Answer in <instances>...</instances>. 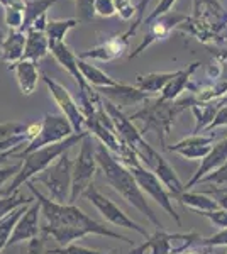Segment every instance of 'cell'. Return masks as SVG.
<instances>
[{
    "instance_id": "cell-21",
    "label": "cell",
    "mask_w": 227,
    "mask_h": 254,
    "mask_svg": "<svg viewBox=\"0 0 227 254\" xmlns=\"http://www.w3.org/2000/svg\"><path fill=\"white\" fill-rule=\"evenodd\" d=\"M199 68H200V63L199 61H195V63L188 64L187 68L176 69L175 76L168 81V85L163 88V92L159 93L158 98H161V100H164V102H173V100H176V98H180L181 93L188 88V83H190V80H192V75Z\"/></svg>"
},
{
    "instance_id": "cell-26",
    "label": "cell",
    "mask_w": 227,
    "mask_h": 254,
    "mask_svg": "<svg viewBox=\"0 0 227 254\" xmlns=\"http://www.w3.org/2000/svg\"><path fill=\"white\" fill-rule=\"evenodd\" d=\"M176 71H158V73H148V75H138L136 76V87L143 92L150 93L154 97L156 93H161L163 88L168 85Z\"/></svg>"
},
{
    "instance_id": "cell-25",
    "label": "cell",
    "mask_w": 227,
    "mask_h": 254,
    "mask_svg": "<svg viewBox=\"0 0 227 254\" xmlns=\"http://www.w3.org/2000/svg\"><path fill=\"white\" fill-rule=\"evenodd\" d=\"M78 68H80V71H81V75H83L86 83H88L90 87H95V90L105 88V87H114V85L119 83V81L114 80L110 75H107L104 69L95 66V64H92L86 60L78 58Z\"/></svg>"
},
{
    "instance_id": "cell-23",
    "label": "cell",
    "mask_w": 227,
    "mask_h": 254,
    "mask_svg": "<svg viewBox=\"0 0 227 254\" xmlns=\"http://www.w3.org/2000/svg\"><path fill=\"white\" fill-rule=\"evenodd\" d=\"M24 46H26V32L24 31H9L7 39L0 48V60L3 63L14 66L24 58Z\"/></svg>"
},
{
    "instance_id": "cell-35",
    "label": "cell",
    "mask_w": 227,
    "mask_h": 254,
    "mask_svg": "<svg viewBox=\"0 0 227 254\" xmlns=\"http://www.w3.org/2000/svg\"><path fill=\"white\" fill-rule=\"evenodd\" d=\"M151 0H139L138 5H136V9H138V12H136V17L133 20V26L127 29V32H124V36H126L127 39L131 38V36L136 34V31L139 29V26L144 22V19H146V10H148V5H150Z\"/></svg>"
},
{
    "instance_id": "cell-28",
    "label": "cell",
    "mask_w": 227,
    "mask_h": 254,
    "mask_svg": "<svg viewBox=\"0 0 227 254\" xmlns=\"http://www.w3.org/2000/svg\"><path fill=\"white\" fill-rule=\"evenodd\" d=\"M222 102H210V104H195L192 107V112L195 116V127H193V134H202L214 121L217 110L221 109Z\"/></svg>"
},
{
    "instance_id": "cell-44",
    "label": "cell",
    "mask_w": 227,
    "mask_h": 254,
    "mask_svg": "<svg viewBox=\"0 0 227 254\" xmlns=\"http://www.w3.org/2000/svg\"><path fill=\"white\" fill-rule=\"evenodd\" d=\"M200 215L209 219L217 227L227 229V210H224V208H219V210H212V212H200Z\"/></svg>"
},
{
    "instance_id": "cell-37",
    "label": "cell",
    "mask_w": 227,
    "mask_h": 254,
    "mask_svg": "<svg viewBox=\"0 0 227 254\" xmlns=\"http://www.w3.org/2000/svg\"><path fill=\"white\" fill-rule=\"evenodd\" d=\"M78 22H90L95 17V0H76Z\"/></svg>"
},
{
    "instance_id": "cell-27",
    "label": "cell",
    "mask_w": 227,
    "mask_h": 254,
    "mask_svg": "<svg viewBox=\"0 0 227 254\" xmlns=\"http://www.w3.org/2000/svg\"><path fill=\"white\" fill-rule=\"evenodd\" d=\"M176 200L181 203L183 207H188L195 212H212V210H219L221 205L217 203V200L214 196H210L207 193H193V191H183L181 195L176 196Z\"/></svg>"
},
{
    "instance_id": "cell-17",
    "label": "cell",
    "mask_w": 227,
    "mask_h": 254,
    "mask_svg": "<svg viewBox=\"0 0 227 254\" xmlns=\"http://www.w3.org/2000/svg\"><path fill=\"white\" fill-rule=\"evenodd\" d=\"M127 44H129V39L124 34L114 36V38H109L107 41H104V43L80 53L78 58L86 60V61L90 60V61H100V63H109V61L121 58L124 53H126Z\"/></svg>"
},
{
    "instance_id": "cell-46",
    "label": "cell",
    "mask_w": 227,
    "mask_h": 254,
    "mask_svg": "<svg viewBox=\"0 0 227 254\" xmlns=\"http://www.w3.org/2000/svg\"><path fill=\"white\" fill-rule=\"evenodd\" d=\"M217 127H227V105H221V109L217 110L214 121L210 122V126L204 130V132L210 134V130L217 129Z\"/></svg>"
},
{
    "instance_id": "cell-18",
    "label": "cell",
    "mask_w": 227,
    "mask_h": 254,
    "mask_svg": "<svg viewBox=\"0 0 227 254\" xmlns=\"http://www.w3.org/2000/svg\"><path fill=\"white\" fill-rule=\"evenodd\" d=\"M97 92L102 97H105L107 100H110L112 104L117 105L119 109L127 107V105H134V104H144L146 100L152 98L150 93L143 92L138 87L133 85H126L122 81H119L114 87H105V88H97Z\"/></svg>"
},
{
    "instance_id": "cell-19",
    "label": "cell",
    "mask_w": 227,
    "mask_h": 254,
    "mask_svg": "<svg viewBox=\"0 0 227 254\" xmlns=\"http://www.w3.org/2000/svg\"><path fill=\"white\" fill-rule=\"evenodd\" d=\"M226 163H227V137H224L222 141H219L217 144L209 151L207 156L202 159V163H200L199 170H197V173L193 175L187 183H185V190L195 187L205 175L212 173L214 170L221 168L222 165H226Z\"/></svg>"
},
{
    "instance_id": "cell-39",
    "label": "cell",
    "mask_w": 227,
    "mask_h": 254,
    "mask_svg": "<svg viewBox=\"0 0 227 254\" xmlns=\"http://www.w3.org/2000/svg\"><path fill=\"white\" fill-rule=\"evenodd\" d=\"M175 3H176V0H159V3L156 5V9L152 10L146 19H144L143 24H148V26H150L152 20H156L158 17H161V15L168 14V12H171L173 10V5H175Z\"/></svg>"
},
{
    "instance_id": "cell-33",
    "label": "cell",
    "mask_w": 227,
    "mask_h": 254,
    "mask_svg": "<svg viewBox=\"0 0 227 254\" xmlns=\"http://www.w3.org/2000/svg\"><path fill=\"white\" fill-rule=\"evenodd\" d=\"M32 202H34V200H27L22 191H19V190L9 196H0V220L5 219V217L9 215L10 212H14L15 208H19L22 205H29V203H32Z\"/></svg>"
},
{
    "instance_id": "cell-1",
    "label": "cell",
    "mask_w": 227,
    "mask_h": 254,
    "mask_svg": "<svg viewBox=\"0 0 227 254\" xmlns=\"http://www.w3.org/2000/svg\"><path fill=\"white\" fill-rule=\"evenodd\" d=\"M95 158H97L98 166L102 168L105 182L109 183L129 205H133L134 208H138L143 215H146V219L150 220L158 231H164L163 224H161V220L156 217L154 210L150 207V203H148V200H146V195H144V191L141 190V187L138 185L133 173L98 141L95 142Z\"/></svg>"
},
{
    "instance_id": "cell-14",
    "label": "cell",
    "mask_w": 227,
    "mask_h": 254,
    "mask_svg": "<svg viewBox=\"0 0 227 254\" xmlns=\"http://www.w3.org/2000/svg\"><path fill=\"white\" fill-rule=\"evenodd\" d=\"M143 165L154 173L161 180V183L164 185V188L168 190V193L173 195L176 198L178 195H181L185 190V183H181V180L178 178L176 171L170 166V163L166 161L156 149H152V153L143 161Z\"/></svg>"
},
{
    "instance_id": "cell-31",
    "label": "cell",
    "mask_w": 227,
    "mask_h": 254,
    "mask_svg": "<svg viewBox=\"0 0 227 254\" xmlns=\"http://www.w3.org/2000/svg\"><path fill=\"white\" fill-rule=\"evenodd\" d=\"M27 210V205H22L19 208H15L14 212H10L5 219L0 220V253L3 251L5 248H9V239L12 236V231H14L15 224L20 219V215Z\"/></svg>"
},
{
    "instance_id": "cell-2",
    "label": "cell",
    "mask_w": 227,
    "mask_h": 254,
    "mask_svg": "<svg viewBox=\"0 0 227 254\" xmlns=\"http://www.w3.org/2000/svg\"><path fill=\"white\" fill-rule=\"evenodd\" d=\"M26 185L29 188V191L32 193V196H34V200H38L41 203V212H43L44 219H46V225L70 227V229H75V231H81L86 236L97 234V236H104V237H112V239H117V241H124V243H127V244H133V241H131L129 237L119 234V232H115V231H110L104 224L97 222L92 217H88L76 205L53 202L49 196L41 193L31 180H29Z\"/></svg>"
},
{
    "instance_id": "cell-7",
    "label": "cell",
    "mask_w": 227,
    "mask_h": 254,
    "mask_svg": "<svg viewBox=\"0 0 227 254\" xmlns=\"http://www.w3.org/2000/svg\"><path fill=\"white\" fill-rule=\"evenodd\" d=\"M95 137L92 134L80 141V153L76 159H73V175H72V193H70V202L75 205V202L80 196H83L86 188L93 183L95 173H97V158H95Z\"/></svg>"
},
{
    "instance_id": "cell-34",
    "label": "cell",
    "mask_w": 227,
    "mask_h": 254,
    "mask_svg": "<svg viewBox=\"0 0 227 254\" xmlns=\"http://www.w3.org/2000/svg\"><path fill=\"white\" fill-rule=\"evenodd\" d=\"M210 183H214L219 188L227 187V163L221 168H217V170H214L212 173L205 175L197 185H210Z\"/></svg>"
},
{
    "instance_id": "cell-9",
    "label": "cell",
    "mask_w": 227,
    "mask_h": 254,
    "mask_svg": "<svg viewBox=\"0 0 227 254\" xmlns=\"http://www.w3.org/2000/svg\"><path fill=\"white\" fill-rule=\"evenodd\" d=\"M204 239L199 232L192 231L187 234H170L166 231H156L146 239V243L134 248L129 254H181L187 249L200 244Z\"/></svg>"
},
{
    "instance_id": "cell-10",
    "label": "cell",
    "mask_w": 227,
    "mask_h": 254,
    "mask_svg": "<svg viewBox=\"0 0 227 254\" xmlns=\"http://www.w3.org/2000/svg\"><path fill=\"white\" fill-rule=\"evenodd\" d=\"M73 134H75V130H73L72 124H70L68 119L63 114H46L43 121H41L39 134L20 153H15L12 159H22L24 156L34 153V151L41 149V147L61 142L67 137L73 136Z\"/></svg>"
},
{
    "instance_id": "cell-16",
    "label": "cell",
    "mask_w": 227,
    "mask_h": 254,
    "mask_svg": "<svg viewBox=\"0 0 227 254\" xmlns=\"http://www.w3.org/2000/svg\"><path fill=\"white\" fill-rule=\"evenodd\" d=\"M216 137L212 134H192L190 137L181 139L180 142L173 146H166V151L180 154L181 158L195 161V159H204L212 149V144Z\"/></svg>"
},
{
    "instance_id": "cell-4",
    "label": "cell",
    "mask_w": 227,
    "mask_h": 254,
    "mask_svg": "<svg viewBox=\"0 0 227 254\" xmlns=\"http://www.w3.org/2000/svg\"><path fill=\"white\" fill-rule=\"evenodd\" d=\"M197 104V100L192 95L180 97L173 102H164L161 98H150L143 104V107L134 112L129 119L133 122L141 124V134L146 136V132L154 130L158 134L159 144L163 149H166V137L171 132V127L175 124L176 117L187 109H192Z\"/></svg>"
},
{
    "instance_id": "cell-22",
    "label": "cell",
    "mask_w": 227,
    "mask_h": 254,
    "mask_svg": "<svg viewBox=\"0 0 227 254\" xmlns=\"http://www.w3.org/2000/svg\"><path fill=\"white\" fill-rule=\"evenodd\" d=\"M10 69L15 71V78H17L19 88L22 95H32L38 88L39 83V69L38 63L29 60H20L19 63H15L14 66H10Z\"/></svg>"
},
{
    "instance_id": "cell-40",
    "label": "cell",
    "mask_w": 227,
    "mask_h": 254,
    "mask_svg": "<svg viewBox=\"0 0 227 254\" xmlns=\"http://www.w3.org/2000/svg\"><path fill=\"white\" fill-rule=\"evenodd\" d=\"M27 129L26 124L22 122H3L0 124V139H5L10 136H17V134H24Z\"/></svg>"
},
{
    "instance_id": "cell-6",
    "label": "cell",
    "mask_w": 227,
    "mask_h": 254,
    "mask_svg": "<svg viewBox=\"0 0 227 254\" xmlns=\"http://www.w3.org/2000/svg\"><path fill=\"white\" fill-rule=\"evenodd\" d=\"M117 159L131 171V173H133L136 182H138V185L141 187V190L144 191V193H148L152 200H154V202H158L159 207L164 208L166 214L175 219L176 224H181L180 215L176 214L175 207H173L171 195L168 193V190L164 188V185L161 183V180L158 178V176L152 173L150 168H146L143 165L141 159L138 158V154H136L129 146L124 144L121 156H117Z\"/></svg>"
},
{
    "instance_id": "cell-47",
    "label": "cell",
    "mask_w": 227,
    "mask_h": 254,
    "mask_svg": "<svg viewBox=\"0 0 227 254\" xmlns=\"http://www.w3.org/2000/svg\"><path fill=\"white\" fill-rule=\"evenodd\" d=\"M19 149H12V151H7V153H0V165H5L7 161H10L12 156L17 153Z\"/></svg>"
},
{
    "instance_id": "cell-15",
    "label": "cell",
    "mask_w": 227,
    "mask_h": 254,
    "mask_svg": "<svg viewBox=\"0 0 227 254\" xmlns=\"http://www.w3.org/2000/svg\"><path fill=\"white\" fill-rule=\"evenodd\" d=\"M39 214H41V203L38 200H34L32 203L27 205V210L20 215V219L15 224L12 236L9 239V248L10 246L20 244V243H29V241L36 239L41 234L39 227Z\"/></svg>"
},
{
    "instance_id": "cell-30",
    "label": "cell",
    "mask_w": 227,
    "mask_h": 254,
    "mask_svg": "<svg viewBox=\"0 0 227 254\" xmlns=\"http://www.w3.org/2000/svg\"><path fill=\"white\" fill-rule=\"evenodd\" d=\"M78 26L76 19H49L46 26V38L49 41V46L58 43H65V38L72 29Z\"/></svg>"
},
{
    "instance_id": "cell-20",
    "label": "cell",
    "mask_w": 227,
    "mask_h": 254,
    "mask_svg": "<svg viewBox=\"0 0 227 254\" xmlns=\"http://www.w3.org/2000/svg\"><path fill=\"white\" fill-rule=\"evenodd\" d=\"M49 53H51L58 63H60L61 66H63L70 75H72V78H75V81L78 83V88L80 90L90 88V85L85 81L80 68H78V56L67 46V43L51 44V46H49Z\"/></svg>"
},
{
    "instance_id": "cell-8",
    "label": "cell",
    "mask_w": 227,
    "mask_h": 254,
    "mask_svg": "<svg viewBox=\"0 0 227 254\" xmlns=\"http://www.w3.org/2000/svg\"><path fill=\"white\" fill-rule=\"evenodd\" d=\"M72 175H73V159L68 153L61 154L60 158L46 168L43 173L36 175L31 182H38L44 185L49 191V198L56 203H68L72 193Z\"/></svg>"
},
{
    "instance_id": "cell-43",
    "label": "cell",
    "mask_w": 227,
    "mask_h": 254,
    "mask_svg": "<svg viewBox=\"0 0 227 254\" xmlns=\"http://www.w3.org/2000/svg\"><path fill=\"white\" fill-rule=\"evenodd\" d=\"M24 254H48L46 249V236H39L36 239L26 243V248H24Z\"/></svg>"
},
{
    "instance_id": "cell-38",
    "label": "cell",
    "mask_w": 227,
    "mask_h": 254,
    "mask_svg": "<svg viewBox=\"0 0 227 254\" xmlns=\"http://www.w3.org/2000/svg\"><path fill=\"white\" fill-rule=\"evenodd\" d=\"M114 5L115 12H117L122 20H134L138 9H136L133 0H114Z\"/></svg>"
},
{
    "instance_id": "cell-11",
    "label": "cell",
    "mask_w": 227,
    "mask_h": 254,
    "mask_svg": "<svg viewBox=\"0 0 227 254\" xmlns=\"http://www.w3.org/2000/svg\"><path fill=\"white\" fill-rule=\"evenodd\" d=\"M83 196L86 200H88L92 205L97 208L98 212H100L102 215L105 217V220H109L110 224L117 225V227H124V229H131V231H136L138 234H141L143 237H150V232L146 231V229L143 227L141 224H138L136 220L131 219L127 214H124V210L119 205H115L110 198H107L104 193H100V191L95 188V185L92 183L88 188H86V191L83 193Z\"/></svg>"
},
{
    "instance_id": "cell-48",
    "label": "cell",
    "mask_w": 227,
    "mask_h": 254,
    "mask_svg": "<svg viewBox=\"0 0 227 254\" xmlns=\"http://www.w3.org/2000/svg\"><path fill=\"white\" fill-rule=\"evenodd\" d=\"M5 39H7V34L0 29V48H2V44H3V41H5Z\"/></svg>"
},
{
    "instance_id": "cell-36",
    "label": "cell",
    "mask_w": 227,
    "mask_h": 254,
    "mask_svg": "<svg viewBox=\"0 0 227 254\" xmlns=\"http://www.w3.org/2000/svg\"><path fill=\"white\" fill-rule=\"evenodd\" d=\"M48 254H109V253H102L97 249L86 248V246L80 244H68L65 248H56V249H48Z\"/></svg>"
},
{
    "instance_id": "cell-3",
    "label": "cell",
    "mask_w": 227,
    "mask_h": 254,
    "mask_svg": "<svg viewBox=\"0 0 227 254\" xmlns=\"http://www.w3.org/2000/svg\"><path fill=\"white\" fill-rule=\"evenodd\" d=\"M176 31L193 36L212 48L224 44L227 38V10L219 0H193V12Z\"/></svg>"
},
{
    "instance_id": "cell-41",
    "label": "cell",
    "mask_w": 227,
    "mask_h": 254,
    "mask_svg": "<svg viewBox=\"0 0 227 254\" xmlns=\"http://www.w3.org/2000/svg\"><path fill=\"white\" fill-rule=\"evenodd\" d=\"M199 246H205V248H226L227 246V229H222V231H219L217 234L202 239Z\"/></svg>"
},
{
    "instance_id": "cell-45",
    "label": "cell",
    "mask_w": 227,
    "mask_h": 254,
    "mask_svg": "<svg viewBox=\"0 0 227 254\" xmlns=\"http://www.w3.org/2000/svg\"><path fill=\"white\" fill-rule=\"evenodd\" d=\"M20 168H22V163H14V165L0 168V190L5 187V183L9 182V180H10V182L14 180V176L19 173Z\"/></svg>"
},
{
    "instance_id": "cell-29",
    "label": "cell",
    "mask_w": 227,
    "mask_h": 254,
    "mask_svg": "<svg viewBox=\"0 0 227 254\" xmlns=\"http://www.w3.org/2000/svg\"><path fill=\"white\" fill-rule=\"evenodd\" d=\"M58 2H60V0H24V26H22V31L26 32L39 17L46 15L48 10Z\"/></svg>"
},
{
    "instance_id": "cell-5",
    "label": "cell",
    "mask_w": 227,
    "mask_h": 254,
    "mask_svg": "<svg viewBox=\"0 0 227 254\" xmlns=\"http://www.w3.org/2000/svg\"><path fill=\"white\" fill-rule=\"evenodd\" d=\"M86 134H88V130H86V132H81V134H73V136L67 137L65 141L56 142V144H49L46 147H41V149L34 151V153L24 156L22 168H20L19 173L14 176L10 185L3 188V196H9L12 193H15V191L19 190V187H22L24 183H27L29 180H32L36 175L43 173V171L51 166L61 154L68 153L73 146L78 144Z\"/></svg>"
},
{
    "instance_id": "cell-42",
    "label": "cell",
    "mask_w": 227,
    "mask_h": 254,
    "mask_svg": "<svg viewBox=\"0 0 227 254\" xmlns=\"http://www.w3.org/2000/svg\"><path fill=\"white\" fill-rule=\"evenodd\" d=\"M115 12L114 0H95V15H100L104 19L114 17Z\"/></svg>"
},
{
    "instance_id": "cell-32",
    "label": "cell",
    "mask_w": 227,
    "mask_h": 254,
    "mask_svg": "<svg viewBox=\"0 0 227 254\" xmlns=\"http://www.w3.org/2000/svg\"><path fill=\"white\" fill-rule=\"evenodd\" d=\"M3 20L10 31H22L24 26V0L3 7Z\"/></svg>"
},
{
    "instance_id": "cell-12",
    "label": "cell",
    "mask_w": 227,
    "mask_h": 254,
    "mask_svg": "<svg viewBox=\"0 0 227 254\" xmlns=\"http://www.w3.org/2000/svg\"><path fill=\"white\" fill-rule=\"evenodd\" d=\"M41 78H43V81L46 83L49 93H51L53 100L56 102L58 107H60L61 114H63V116L68 119L70 124H72L75 134L86 132L85 116H83V112H81L78 102L72 97V93H70L61 83H58V81H55L53 78H49L48 75H43Z\"/></svg>"
},
{
    "instance_id": "cell-24",
    "label": "cell",
    "mask_w": 227,
    "mask_h": 254,
    "mask_svg": "<svg viewBox=\"0 0 227 254\" xmlns=\"http://www.w3.org/2000/svg\"><path fill=\"white\" fill-rule=\"evenodd\" d=\"M49 53V41L46 38V32H41L36 29L26 31V46H24V58L38 63Z\"/></svg>"
},
{
    "instance_id": "cell-13",
    "label": "cell",
    "mask_w": 227,
    "mask_h": 254,
    "mask_svg": "<svg viewBox=\"0 0 227 254\" xmlns=\"http://www.w3.org/2000/svg\"><path fill=\"white\" fill-rule=\"evenodd\" d=\"M187 17L188 15L181 14V12L171 10V12H168V14L161 15V17H158L156 20H152V22L150 24V31H148V34L144 36L141 43L138 44V48H136L134 51L129 55V60L138 58L141 53H144V49L150 48L151 44L166 39L173 31H176L181 24L187 20Z\"/></svg>"
}]
</instances>
